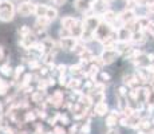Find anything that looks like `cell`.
Wrapping results in <instances>:
<instances>
[{
    "mask_svg": "<svg viewBox=\"0 0 154 134\" xmlns=\"http://www.w3.org/2000/svg\"><path fill=\"white\" fill-rule=\"evenodd\" d=\"M35 7H36V4L34 2H27L26 0L23 3H19V5L16 7V12L22 17H28L35 14Z\"/></svg>",
    "mask_w": 154,
    "mask_h": 134,
    "instance_id": "3",
    "label": "cell"
},
{
    "mask_svg": "<svg viewBox=\"0 0 154 134\" xmlns=\"http://www.w3.org/2000/svg\"><path fill=\"white\" fill-rule=\"evenodd\" d=\"M74 8H75L78 12L81 14H87V12H91V8H93V5L90 4V3H87L86 0H75L74 2Z\"/></svg>",
    "mask_w": 154,
    "mask_h": 134,
    "instance_id": "9",
    "label": "cell"
},
{
    "mask_svg": "<svg viewBox=\"0 0 154 134\" xmlns=\"http://www.w3.org/2000/svg\"><path fill=\"white\" fill-rule=\"evenodd\" d=\"M112 31H114L112 26L102 20V23H100L99 27L95 30L94 35H95V39H97V40L100 42V43H103V42L107 39V38H110V35L112 34Z\"/></svg>",
    "mask_w": 154,
    "mask_h": 134,
    "instance_id": "2",
    "label": "cell"
},
{
    "mask_svg": "<svg viewBox=\"0 0 154 134\" xmlns=\"http://www.w3.org/2000/svg\"><path fill=\"white\" fill-rule=\"evenodd\" d=\"M23 71H24V67H23V66H17L16 68H15V71H14V79L15 80L19 79V76L23 74Z\"/></svg>",
    "mask_w": 154,
    "mask_h": 134,
    "instance_id": "29",
    "label": "cell"
},
{
    "mask_svg": "<svg viewBox=\"0 0 154 134\" xmlns=\"http://www.w3.org/2000/svg\"><path fill=\"white\" fill-rule=\"evenodd\" d=\"M3 56H4V51H3V47L0 46V61L3 59Z\"/></svg>",
    "mask_w": 154,
    "mask_h": 134,
    "instance_id": "38",
    "label": "cell"
},
{
    "mask_svg": "<svg viewBox=\"0 0 154 134\" xmlns=\"http://www.w3.org/2000/svg\"><path fill=\"white\" fill-rule=\"evenodd\" d=\"M59 121H60L63 125H67V123H69V118H67L66 114H59Z\"/></svg>",
    "mask_w": 154,
    "mask_h": 134,
    "instance_id": "32",
    "label": "cell"
},
{
    "mask_svg": "<svg viewBox=\"0 0 154 134\" xmlns=\"http://www.w3.org/2000/svg\"><path fill=\"white\" fill-rule=\"evenodd\" d=\"M118 122H119V118H118V113L117 111H111L110 114L106 117V125H107L109 127L115 126Z\"/></svg>",
    "mask_w": 154,
    "mask_h": 134,
    "instance_id": "17",
    "label": "cell"
},
{
    "mask_svg": "<svg viewBox=\"0 0 154 134\" xmlns=\"http://www.w3.org/2000/svg\"><path fill=\"white\" fill-rule=\"evenodd\" d=\"M118 17L121 19V22L123 23V24H127V23L133 22V20L135 19V11L134 10H130V8H126L125 11H122L119 15H118Z\"/></svg>",
    "mask_w": 154,
    "mask_h": 134,
    "instance_id": "10",
    "label": "cell"
},
{
    "mask_svg": "<svg viewBox=\"0 0 154 134\" xmlns=\"http://www.w3.org/2000/svg\"><path fill=\"white\" fill-rule=\"evenodd\" d=\"M102 20H103V22H106V23H109V24L114 26L115 23H117V20H118V15L115 14L114 11L107 10L105 14L102 15Z\"/></svg>",
    "mask_w": 154,
    "mask_h": 134,
    "instance_id": "12",
    "label": "cell"
},
{
    "mask_svg": "<svg viewBox=\"0 0 154 134\" xmlns=\"http://www.w3.org/2000/svg\"><path fill=\"white\" fill-rule=\"evenodd\" d=\"M91 10H93L94 14L102 16V15L109 10V3L105 2V0H95V2L93 3V8H91Z\"/></svg>",
    "mask_w": 154,
    "mask_h": 134,
    "instance_id": "8",
    "label": "cell"
},
{
    "mask_svg": "<svg viewBox=\"0 0 154 134\" xmlns=\"http://www.w3.org/2000/svg\"><path fill=\"white\" fill-rule=\"evenodd\" d=\"M85 50H86V47L83 46V44H81V43L78 42V44H76L75 48H74V52H75L76 55H81V54L85 52Z\"/></svg>",
    "mask_w": 154,
    "mask_h": 134,
    "instance_id": "30",
    "label": "cell"
},
{
    "mask_svg": "<svg viewBox=\"0 0 154 134\" xmlns=\"http://www.w3.org/2000/svg\"><path fill=\"white\" fill-rule=\"evenodd\" d=\"M46 16L48 17L50 22H54L56 17H58V10H56V8H54V7H48Z\"/></svg>",
    "mask_w": 154,
    "mask_h": 134,
    "instance_id": "22",
    "label": "cell"
},
{
    "mask_svg": "<svg viewBox=\"0 0 154 134\" xmlns=\"http://www.w3.org/2000/svg\"><path fill=\"white\" fill-rule=\"evenodd\" d=\"M140 80L135 75H125L123 76V85L129 86V87H137Z\"/></svg>",
    "mask_w": 154,
    "mask_h": 134,
    "instance_id": "16",
    "label": "cell"
},
{
    "mask_svg": "<svg viewBox=\"0 0 154 134\" xmlns=\"http://www.w3.org/2000/svg\"><path fill=\"white\" fill-rule=\"evenodd\" d=\"M70 71L74 76H79V75H85V68H83V64L82 63H78V64H74V66L70 67Z\"/></svg>",
    "mask_w": 154,
    "mask_h": 134,
    "instance_id": "19",
    "label": "cell"
},
{
    "mask_svg": "<svg viewBox=\"0 0 154 134\" xmlns=\"http://www.w3.org/2000/svg\"><path fill=\"white\" fill-rule=\"evenodd\" d=\"M59 36H60V39H62V38H70V36H72V35H71V30L62 27V28L59 30Z\"/></svg>",
    "mask_w": 154,
    "mask_h": 134,
    "instance_id": "28",
    "label": "cell"
},
{
    "mask_svg": "<svg viewBox=\"0 0 154 134\" xmlns=\"http://www.w3.org/2000/svg\"><path fill=\"white\" fill-rule=\"evenodd\" d=\"M76 44H78V40H76V38H74V36L62 38L60 39V48L66 50V51H74Z\"/></svg>",
    "mask_w": 154,
    "mask_h": 134,
    "instance_id": "7",
    "label": "cell"
},
{
    "mask_svg": "<svg viewBox=\"0 0 154 134\" xmlns=\"http://www.w3.org/2000/svg\"><path fill=\"white\" fill-rule=\"evenodd\" d=\"M54 134H64L63 126H55L54 127Z\"/></svg>",
    "mask_w": 154,
    "mask_h": 134,
    "instance_id": "33",
    "label": "cell"
},
{
    "mask_svg": "<svg viewBox=\"0 0 154 134\" xmlns=\"http://www.w3.org/2000/svg\"><path fill=\"white\" fill-rule=\"evenodd\" d=\"M76 22H78V19L74 17V16H63L62 20H60V24H62V27H64V28L71 30L74 26L76 24Z\"/></svg>",
    "mask_w": 154,
    "mask_h": 134,
    "instance_id": "14",
    "label": "cell"
},
{
    "mask_svg": "<svg viewBox=\"0 0 154 134\" xmlns=\"http://www.w3.org/2000/svg\"><path fill=\"white\" fill-rule=\"evenodd\" d=\"M118 55H119V52L117 51L115 48H103L102 54H100V58H102L103 61V64H111L112 62L117 61Z\"/></svg>",
    "mask_w": 154,
    "mask_h": 134,
    "instance_id": "5",
    "label": "cell"
},
{
    "mask_svg": "<svg viewBox=\"0 0 154 134\" xmlns=\"http://www.w3.org/2000/svg\"><path fill=\"white\" fill-rule=\"evenodd\" d=\"M48 7H50V5L44 4V3H38L36 7H35V14H34V15H35L36 17H39V16H46Z\"/></svg>",
    "mask_w": 154,
    "mask_h": 134,
    "instance_id": "18",
    "label": "cell"
},
{
    "mask_svg": "<svg viewBox=\"0 0 154 134\" xmlns=\"http://www.w3.org/2000/svg\"><path fill=\"white\" fill-rule=\"evenodd\" d=\"M146 10H147V12L149 14H154V2L149 3V4L146 5Z\"/></svg>",
    "mask_w": 154,
    "mask_h": 134,
    "instance_id": "35",
    "label": "cell"
},
{
    "mask_svg": "<svg viewBox=\"0 0 154 134\" xmlns=\"http://www.w3.org/2000/svg\"><path fill=\"white\" fill-rule=\"evenodd\" d=\"M105 2H107V3H110V2H112V0H105Z\"/></svg>",
    "mask_w": 154,
    "mask_h": 134,
    "instance_id": "42",
    "label": "cell"
},
{
    "mask_svg": "<svg viewBox=\"0 0 154 134\" xmlns=\"http://www.w3.org/2000/svg\"><path fill=\"white\" fill-rule=\"evenodd\" d=\"M85 32V23L83 20H78L76 22V24L71 28V35H72L74 38H76V39H81L82 35H83Z\"/></svg>",
    "mask_w": 154,
    "mask_h": 134,
    "instance_id": "11",
    "label": "cell"
},
{
    "mask_svg": "<svg viewBox=\"0 0 154 134\" xmlns=\"http://www.w3.org/2000/svg\"><path fill=\"white\" fill-rule=\"evenodd\" d=\"M31 99L35 103H43L44 101V90H36L31 94Z\"/></svg>",
    "mask_w": 154,
    "mask_h": 134,
    "instance_id": "20",
    "label": "cell"
},
{
    "mask_svg": "<svg viewBox=\"0 0 154 134\" xmlns=\"http://www.w3.org/2000/svg\"><path fill=\"white\" fill-rule=\"evenodd\" d=\"M0 73L5 76H10L14 74V70H12V67L7 63V64H2V66H0Z\"/></svg>",
    "mask_w": 154,
    "mask_h": 134,
    "instance_id": "23",
    "label": "cell"
},
{
    "mask_svg": "<svg viewBox=\"0 0 154 134\" xmlns=\"http://www.w3.org/2000/svg\"><path fill=\"white\" fill-rule=\"evenodd\" d=\"M2 115H3V105L0 103V118H2Z\"/></svg>",
    "mask_w": 154,
    "mask_h": 134,
    "instance_id": "39",
    "label": "cell"
},
{
    "mask_svg": "<svg viewBox=\"0 0 154 134\" xmlns=\"http://www.w3.org/2000/svg\"><path fill=\"white\" fill-rule=\"evenodd\" d=\"M86 2H87V3H90V4H91V5H93V3H94V2H95V0H86Z\"/></svg>",
    "mask_w": 154,
    "mask_h": 134,
    "instance_id": "40",
    "label": "cell"
},
{
    "mask_svg": "<svg viewBox=\"0 0 154 134\" xmlns=\"http://www.w3.org/2000/svg\"><path fill=\"white\" fill-rule=\"evenodd\" d=\"M17 32H19L20 38H23V36H27V35H29L31 32H34V31H32L28 26H22L19 30H17Z\"/></svg>",
    "mask_w": 154,
    "mask_h": 134,
    "instance_id": "26",
    "label": "cell"
},
{
    "mask_svg": "<svg viewBox=\"0 0 154 134\" xmlns=\"http://www.w3.org/2000/svg\"><path fill=\"white\" fill-rule=\"evenodd\" d=\"M15 14H16V8L11 0H0V22H12Z\"/></svg>",
    "mask_w": 154,
    "mask_h": 134,
    "instance_id": "1",
    "label": "cell"
},
{
    "mask_svg": "<svg viewBox=\"0 0 154 134\" xmlns=\"http://www.w3.org/2000/svg\"><path fill=\"white\" fill-rule=\"evenodd\" d=\"M81 85H82L81 79H79V78H72V79L69 80V83L66 85V87L70 89L71 91H74V90H78V87H79Z\"/></svg>",
    "mask_w": 154,
    "mask_h": 134,
    "instance_id": "21",
    "label": "cell"
},
{
    "mask_svg": "<svg viewBox=\"0 0 154 134\" xmlns=\"http://www.w3.org/2000/svg\"><path fill=\"white\" fill-rule=\"evenodd\" d=\"M94 111H95V114L97 115H106V113L109 111V106H107V103L103 101V102H98V103H95V107H94Z\"/></svg>",
    "mask_w": 154,
    "mask_h": 134,
    "instance_id": "15",
    "label": "cell"
},
{
    "mask_svg": "<svg viewBox=\"0 0 154 134\" xmlns=\"http://www.w3.org/2000/svg\"><path fill=\"white\" fill-rule=\"evenodd\" d=\"M83 23H85V30L95 32V30L102 23V17H100V15H97V14L87 15V16L83 17Z\"/></svg>",
    "mask_w": 154,
    "mask_h": 134,
    "instance_id": "4",
    "label": "cell"
},
{
    "mask_svg": "<svg viewBox=\"0 0 154 134\" xmlns=\"http://www.w3.org/2000/svg\"><path fill=\"white\" fill-rule=\"evenodd\" d=\"M10 90V83H7L5 80L0 78V95H5Z\"/></svg>",
    "mask_w": 154,
    "mask_h": 134,
    "instance_id": "25",
    "label": "cell"
},
{
    "mask_svg": "<svg viewBox=\"0 0 154 134\" xmlns=\"http://www.w3.org/2000/svg\"><path fill=\"white\" fill-rule=\"evenodd\" d=\"M54 52L52 51H47L46 54L43 55V63L44 64H52L54 63Z\"/></svg>",
    "mask_w": 154,
    "mask_h": 134,
    "instance_id": "24",
    "label": "cell"
},
{
    "mask_svg": "<svg viewBox=\"0 0 154 134\" xmlns=\"http://www.w3.org/2000/svg\"><path fill=\"white\" fill-rule=\"evenodd\" d=\"M50 102L52 103V106L55 107H60L63 106V93L62 91H55L54 94H52V97L50 98Z\"/></svg>",
    "mask_w": 154,
    "mask_h": 134,
    "instance_id": "13",
    "label": "cell"
},
{
    "mask_svg": "<svg viewBox=\"0 0 154 134\" xmlns=\"http://www.w3.org/2000/svg\"><path fill=\"white\" fill-rule=\"evenodd\" d=\"M67 0H52V3H54L55 5H58V7H63L64 4H66Z\"/></svg>",
    "mask_w": 154,
    "mask_h": 134,
    "instance_id": "34",
    "label": "cell"
},
{
    "mask_svg": "<svg viewBox=\"0 0 154 134\" xmlns=\"http://www.w3.org/2000/svg\"><path fill=\"white\" fill-rule=\"evenodd\" d=\"M14 2H17V3H23V2H26V0H14Z\"/></svg>",
    "mask_w": 154,
    "mask_h": 134,
    "instance_id": "41",
    "label": "cell"
},
{
    "mask_svg": "<svg viewBox=\"0 0 154 134\" xmlns=\"http://www.w3.org/2000/svg\"><path fill=\"white\" fill-rule=\"evenodd\" d=\"M36 118V111H27L24 113V122L28 123V122H32Z\"/></svg>",
    "mask_w": 154,
    "mask_h": 134,
    "instance_id": "27",
    "label": "cell"
},
{
    "mask_svg": "<svg viewBox=\"0 0 154 134\" xmlns=\"http://www.w3.org/2000/svg\"><path fill=\"white\" fill-rule=\"evenodd\" d=\"M78 129H79V126H76V125H75V126H72V127H71V130H70V134H75Z\"/></svg>",
    "mask_w": 154,
    "mask_h": 134,
    "instance_id": "37",
    "label": "cell"
},
{
    "mask_svg": "<svg viewBox=\"0 0 154 134\" xmlns=\"http://www.w3.org/2000/svg\"><path fill=\"white\" fill-rule=\"evenodd\" d=\"M117 34H118V40H121V42H131L133 31L127 26H122L121 28H118Z\"/></svg>",
    "mask_w": 154,
    "mask_h": 134,
    "instance_id": "6",
    "label": "cell"
},
{
    "mask_svg": "<svg viewBox=\"0 0 154 134\" xmlns=\"http://www.w3.org/2000/svg\"><path fill=\"white\" fill-rule=\"evenodd\" d=\"M81 130H82V134H88L91 130V126H90V122H86L85 125L81 126Z\"/></svg>",
    "mask_w": 154,
    "mask_h": 134,
    "instance_id": "31",
    "label": "cell"
},
{
    "mask_svg": "<svg viewBox=\"0 0 154 134\" xmlns=\"http://www.w3.org/2000/svg\"><path fill=\"white\" fill-rule=\"evenodd\" d=\"M107 134H119V132H118L117 129H114V127H110V130H109Z\"/></svg>",
    "mask_w": 154,
    "mask_h": 134,
    "instance_id": "36",
    "label": "cell"
}]
</instances>
